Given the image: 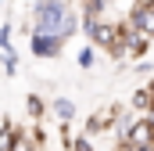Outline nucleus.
I'll use <instances>...</instances> for the list:
<instances>
[{
  "label": "nucleus",
  "instance_id": "4",
  "mask_svg": "<svg viewBox=\"0 0 154 151\" xmlns=\"http://www.w3.org/2000/svg\"><path fill=\"white\" fill-rule=\"evenodd\" d=\"M122 25V43H125V54H133V58H143L147 50H151V36L147 33H140L136 25H129V22H118Z\"/></svg>",
  "mask_w": 154,
  "mask_h": 151
},
{
  "label": "nucleus",
  "instance_id": "19",
  "mask_svg": "<svg viewBox=\"0 0 154 151\" xmlns=\"http://www.w3.org/2000/svg\"><path fill=\"white\" fill-rule=\"evenodd\" d=\"M143 151H154V144H151V148H143Z\"/></svg>",
  "mask_w": 154,
  "mask_h": 151
},
{
  "label": "nucleus",
  "instance_id": "15",
  "mask_svg": "<svg viewBox=\"0 0 154 151\" xmlns=\"http://www.w3.org/2000/svg\"><path fill=\"white\" fill-rule=\"evenodd\" d=\"M36 7H72V0H36Z\"/></svg>",
  "mask_w": 154,
  "mask_h": 151
},
{
  "label": "nucleus",
  "instance_id": "6",
  "mask_svg": "<svg viewBox=\"0 0 154 151\" xmlns=\"http://www.w3.org/2000/svg\"><path fill=\"white\" fill-rule=\"evenodd\" d=\"M50 115L65 126V122H72L75 119V101H68V97H54L50 101Z\"/></svg>",
  "mask_w": 154,
  "mask_h": 151
},
{
  "label": "nucleus",
  "instance_id": "11",
  "mask_svg": "<svg viewBox=\"0 0 154 151\" xmlns=\"http://www.w3.org/2000/svg\"><path fill=\"white\" fill-rule=\"evenodd\" d=\"M133 108H140V112H143V115H147V112H151V108H154V97H151V90H147V86L133 94Z\"/></svg>",
  "mask_w": 154,
  "mask_h": 151
},
{
  "label": "nucleus",
  "instance_id": "1",
  "mask_svg": "<svg viewBox=\"0 0 154 151\" xmlns=\"http://www.w3.org/2000/svg\"><path fill=\"white\" fill-rule=\"evenodd\" d=\"M82 25L75 18V11L72 7H36V22H32V29L43 33V36H75V29Z\"/></svg>",
  "mask_w": 154,
  "mask_h": 151
},
{
  "label": "nucleus",
  "instance_id": "16",
  "mask_svg": "<svg viewBox=\"0 0 154 151\" xmlns=\"http://www.w3.org/2000/svg\"><path fill=\"white\" fill-rule=\"evenodd\" d=\"M136 72H140V76H154V69H151V61H140V65H136Z\"/></svg>",
  "mask_w": 154,
  "mask_h": 151
},
{
  "label": "nucleus",
  "instance_id": "18",
  "mask_svg": "<svg viewBox=\"0 0 154 151\" xmlns=\"http://www.w3.org/2000/svg\"><path fill=\"white\" fill-rule=\"evenodd\" d=\"M147 122H151V126H154V108H151V112H147Z\"/></svg>",
  "mask_w": 154,
  "mask_h": 151
},
{
  "label": "nucleus",
  "instance_id": "17",
  "mask_svg": "<svg viewBox=\"0 0 154 151\" xmlns=\"http://www.w3.org/2000/svg\"><path fill=\"white\" fill-rule=\"evenodd\" d=\"M147 90H151V97H154V76H151V79H147Z\"/></svg>",
  "mask_w": 154,
  "mask_h": 151
},
{
  "label": "nucleus",
  "instance_id": "13",
  "mask_svg": "<svg viewBox=\"0 0 154 151\" xmlns=\"http://www.w3.org/2000/svg\"><path fill=\"white\" fill-rule=\"evenodd\" d=\"M72 151H97V144H93V137H90V133H79L75 144H72Z\"/></svg>",
  "mask_w": 154,
  "mask_h": 151
},
{
  "label": "nucleus",
  "instance_id": "5",
  "mask_svg": "<svg viewBox=\"0 0 154 151\" xmlns=\"http://www.w3.org/2000/svg\"><path fill=\"white\" fill-rule=\"evenodd\" d=\"M65 47V36H43V33H32L29 36V50L36 58H57Z\"/></svg>",
  "mask_w": 154,
  "mask_h": 151
},
{
  "label": "nucleus",
  "instance_id": "8",
  "mask_svg": "<svg viewBox=\"0 0 154 151\" xmlns=\"http://www.w3.org/2000/svg\"><path fill=\"white\" fill-rule=\"evenodd\" d=\"M11 151H43V148L36 144L32 130H18V137H14V144H11Z\"/></svg>",
  "mask_w": 154,
  "mask_h": 151
},
{
  "label": "nucleus",
  "instance_id": "12",
  "mask_svg": "<svg viewBox=\"0 0 154 151\" xmlns=\"http://www.w3.org/2000/svg\"><path fill=\"white\" fill-rule=\"evenodd\" d=\"M75 61H79V69H93V61H97V50H93V43L79 50V54H75Z\"/></svg>",
  "mask_w": 154,
  "mask_h": 151
},
{
  "label": "nucleus",
  "instance_id": "14",
  "mask_svg": "<svg viewBox=\"0 0 154 151\" xmlns=\"http://www.w3.org/2000/svg\"><path fill=\"white\" fill-rule=\"evenodd\" d=\"M4 47H11V22L0 25V50H4Z\"/></svg>",
  "mask_w": 154,
  "mask_h": 151
},
{
  "label": "nucleus",
  "instance_id": "10",
  "mask_svg": "<svg viewBox=\"0 0 154 151\" xmlns=\"http://www.w3.org/2000/svg\"><path fill=\"white\" fill-rule=\"evenodd\" d=\"M0 65H4V72H7V76L18 72V54H14V47H4V50H0Z\"/></svg>",
  "mask_w": 154,
  "mask_h": 151
},
{
  "label": "nucleus",
  "instance_id": "3",
  "mask_svg": "<svg viewBox=\"0 0 154 151\" xmlns=\"http://www.w3.org/2000/svg\"><path fill=\"white\" fill-rule=\"evenodd\" d=\"M125 22H129V25H136L140 33H147V36L154 40V0H133V7H129Z\"/></svg>",
  "mask_w": 154,
  "mask_h": 151
},
{
  "label": "nucleus",
  "instance_id": "7",
  "mask_svg": "<svg viewBox=\"0 0 154 151\" xmlns=\"http://www.w3.org/2000/svg\"><path fill=\"white\" fill-rule=\"evenodd\" d=\"M25 112H29V119H36V122H39L43 115H50V104H47L39 94H29V97H25Z\"/></svg>",
  "mask_w": 154,
  "mask_h": 151
},
{
  "label": "nucleus",
  "instance_id": "9",
  "mask_svg": "<svg viewBox=\"0 0 154 151\" xmlns=\"http://www.w3.org/2000/svg\"><path fill=\"white\" fill-rule=\"evenodd\" d=\"M18 130H22V126H14L11 119H4V122H0V151H11L14 137H18Z\"/></svg>",
  "mask_w": 154,
  "mask_h": 151
},
{
  "label": "nucleus",
  "instance_id": "2",
  "mask_svg": "<svg viewBox=\"0 0 154 151\" xmlns=\"http://www.w3.org/2000/svg\"><path fill=\"white\" fill-rule=\"evenodd\" d=\"M151 144H154V126L147 122V115H140V119H133L129 133L115 144V151H143V148H151Z\"/></svg>",
  "mask_w": 154,
  "mask_h": 151
},
{
  "label": "nucleus",
  "instance_id": "20",
  "mask_svg": "<svg viewBox=\"0 0 154 151\" xmlns=\"http://www.w3.org/2000/svg\"><path fill=\"white\" fill-rule=\"evenodd\" d=\"M0 4H4V0H0Z\"/></svg>",
  "mask_w": 154,
  "mask_h": 151
}]
</instances>
